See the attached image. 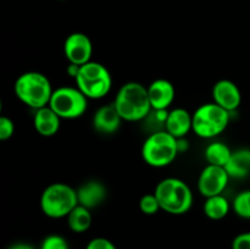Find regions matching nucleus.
Returning <instances> with one entry per match:
<instances>
[{"mask_svg":"<svg viewBox=\"0 0 250 249\" xmlns=\"http://www.w3.org/2000/svg\"><path fill=\"white\" fill-rule=\"evenodd\" d=\"M88 98L77 87L62 85L54 89L49 106L61 120H75L83 116L88 109Z\"/></svg>","mask_w":250,"mask_h":249,"instance_id":"6e6552de","label":"nucleus"},{"mask_svg":"<svg viewBox=\"0 0 250 249\" xmlns=\"http://www.w3.org/2000/svg\"><path fill=\"white\" fill-rule=\"evenodd\" d=\"M61 119L50 106L36 110L33 116V126L37 133L43 137H53L60 129Z\"/></svg>","mask_w":250,"mask_h":249,"instance_id":"dca6fc26","label":"nucleus"},{"mask_svg":"<svg viewBox=\"0 0 250 249\" xmlns=\"http://www.w3.org/2000/svg\"><path fill=\"white\" fill-rule=\"evenodd\" d=\"M80 68H81V66L75 65V63H68L66 72H67V75L70 76V77H72L73 80H75V78L77 77L78 72H80Z\"/></svg>","mask_w":250,"mask_h":249,"instance_id":"bb28decb","label":"nucleus"},{"mask_svg":"<svg viewBox=\"0 0 250 249\" xmlns=\"http://www.w3.org/2000/svg\"><path fill=\"white\" fill-rule=\"evenodd\" d=\"M39 249H70V244L60 234H49L43 239Z\"/></svg>","mask_w":250,"mask_h":249,"instance_id":"5701e85b","label":"nucleus"},{"mask_svg":"<svg viewBox=\"0 0 250 249\" xmlns=\"http://www.w3.org/2000/svg\"><path fill=\"white\" fill-rule=\"evenodd\" d=\"M232 155V150L224 142L214 141L208 144L204 150V158L209 165L225 167Z\"/></svg>","mask_w":250,"mask_h":249,"instance_id":"aec40b11","label":"nucleus"},{"mask_svg":"<svg viewBox=\"0 0 250 249\" xmlns=\"http://www.w3.org/2000/svg\"><path fill=\"white\" fill-rule=\"evenodd\" d=\"M17 99L34 110L48 106L53 95L50 80L37 71H28L17 77L14 85Z\"/></svg>","mask_w":250,"mask_h":249,"instance_id":"f03ea898","label":"nucleus"},{"mask_svg":"<svg viewBox=\"0 0 250 249\" xmlns=\"http://www.w3.org/2000/svg\"><path fill=\"white\" fill-rule=\"evenodd\" d=\"M66 220H67L68 228L75 233H83L88 231L93 222L90 210L80 204L67 215Z\"/></svg>","mask_w":250,"mask_h":249,"instance_id":"6ab92c4d","label":"nucleus"},{"mask_svg":"<svg viewBox=\"0 0 250 249\" xmlns=\"http://www.w3.org/2000/svg\"><path fill=\"white\" fill-rule=\"evenodd\" d=\"M156 195L161 210L171 215H183L189 211L193 205V192L185 181L176 177H167L156 185Z\"/></svg>","mask_w":250,"mask_h":249,"instance_id":"7ed1b4c3","label":"nucleus"},{"mask_svg":"<svg viewBox=\"0 0 250 249\" xmlns=\"http://www.w3.org/2000/svg\"><path fill=\"white\" fill-rule=\"evenodd\" d=\"M233 211L242 219L250 220V189L241 190L232 203Z\"/></svg>","mask_w":250,"mask_h":249,"instance_id":"412c9836","label":"nucleus"},{"mask_svg":"<svg viewBox=\"0 0 250 249\" xmlns=\"http://www.w3.org/2000/svg\"><path fill=\"white\" fill-rule=\"evenodd\" d=\"M139 209L144 215H155L159 210H161V208L156 195L154 193H148L139 200Z\"/></svg>","mask_w":250,"mask_h":249,"instance_id":"4be33fe9","label":"nucleus"},{"mask_svg":"<svg viewBox=\"0 0 250 249\" xmlns=\"http://www.w3.org/2000/svg\"><path fill=\"white\" fill-rule=\"evenodd\" d=\"M39 205L45 216L50 219H62L78 205L77 189L62 182L49 185L43 190Z\"/></svg>","mask_w":250,"mask_h":249,"instance_id":"39448f33","label":"nucleus"},{"mask_svg":"<svg viewBox=\"0 0 250 249\" xmlns=\"http://www.w3.org/2000/svg\"><path fill=\"white\" fill-rule=\"evenodd\" d=\"M148 95L153 110H167L176 98L175 85L165 78H158L148 85Z\"/></svg>","mask_w":250,"mask_h":249,"instance_id":"f8f14e48","label":"nucleus"},{"mask_svg":"<svg viewBox=\"0 0 250 249\" xmlns=\"http://www.w3.org/2000/svg\"><path fill=\"white\" fill-rule=\"evenodd\" d=\"M85 249H117V247L105 237H95L88 242Z\"/></svg>","mask_w":250,"mask_h":249,"instance_id":"393cba45","label":"nucleus"},{"mask_svg":"<svg viewBox=\"0 0 250 249\" xmlns=\"http://www.w3.org/2000/svg\"><path fill=\"white\" fill-rule=\"evenodd\" d=\"M232 249H250V231L237 234L232 241Z\"/></svg>","mask_w":250,"mask_h":249,"instance_id":"a878e982","label":"nucleus"},{"mask_svg":"<svg viewBox=\"0 0 250 249\" xmlns=\"http://www.w3.org/2000/svg\"><path fill=\"white\" fill-rule=\"evenodd\" d=\"M231 112L216 103H207L193 112L192 131L200 138L212 139L227 128Z\"/></svg>","mask_w":250,"mask_h":249,"instance_id":"0eeeda50","label":"nucleus"},{"mask_svg":"<svg viewBox=\"0 0 250 249\" xmlns=\"http://www.w3.org/2000/svg\"><path fill=\"white\" fill-rule=\"evenodd\" d=\"M229 178L226 168L208 164L198 178V190L205 198L222 194L229 185Z\"/></svg>","mask_w":250,"mask_h":249,"instance_id":"1a4fd4ad","label":"nucleus"},{"mask_svg":"<svg viewBox=\"0 0 250 249\" xmlns=\"http://www.w3.org/2000/svg\"><path fill=\"white\" fill-rule=\"evenodd\" d=\"M114 105L122 120L127 122L146 120L153 110L148 88L139 82H127L122 84L115 98Z\"/></svg>","mask_w":250,"mask_h":249,"instance_id":"f257e3e1","label":"nucleus"},{"mask_svg":"<svg viewBox=\"0 0 250 249\" xmlns=\"http://www.w3.org/2000/svg\"><path fill=\"white\" fill-rule=\"evenodd\" d=\"M15 124L10 117L1 116L0 117V141H7L14 136Z\"/></svg>","mask_w":250,"mask_h":249,"instance_id":"b1692460","label":"nucleus"},{"mask_svg":"<svg viewBox=\"0 0 250 249\" xmlns=\"http://www.w3.org/2000/svg\"><path fill=\"white\" fill-rule=\"evenodd\" d=\"M193 114L183 107H175L170 110L165 122V131L172 134L175 138H183L192 131Z\"/></svg>","mask_w":250,"mask_h":249,"instance_id":"2eb2a0df","label":"nucleus"},{"mask_svg":"<svg viewBox=\"0 0 250 249\" xmlns=\"http://www.w3.org/2000/svg\"><path fill=\"white\" fill-rule=\"evenodd\" d=\"M231 205L229 199L225 195H212V197L205 198V203L203 205V211L205 216L214 221L225 219L229 215Z\"/></svg>","mask_w":250,"mask_h":249,"instance_id":"a211bd4d","label":"nucleus"},{"mask_svg":"<svg viewBox=\"0 0 250 249\" xmlns=\"http://www.w3.org/2000/svg\"><path fill=\"white\" fill-rule=\"evenodd\" d=\"M63 54L68 63L82 66L92 61L93 43L89 37L81 32L67 36L63 43Z\"/></svg>","mask_w":250,"mask_h":249,"instance_id":"9d476101","label":"nucleus"},{"mask_svg":"<svg viewBox=\"0 0 250 249\" xmlns=\"http://www.w3.org/2000/svg\"><path fill=\"white\" fill-rule=\"evenodd\" d=\"M124 121L117 112L114 103L109 105H103L93 115V128L100 134H114L121 127Z\"/></svg>","mask_w":250,"mask_h":249,"instance_id":"ddd939ff","label":"nucleus"},{"mask_svg":"<svg viewBox=\"0 0 250 249\" xmlns=\"http://www.w3.org/2000/svg\"><path fill=\"white\" fill-rule=\"evenodd\" d=\"M212 100L226 109L227 111H236L242 103V93L238 85L229 80H220L212 87Z\"/></svg>","mask_w":250,"mask_h":249,"instance_id":"9b49d317","label":"nucleus"},{"mask_svg":"<svg viewBox=\"0 0 250 249\" xmlns=\"http://www.w3.org/2000/svg\"><path fill=\"white\" fill-rule=\"evenodd\" d=\"M231 178H246L250 175V149L242 148L232 151L229 163L225 166Z\"/></svg>","mask_w":250,"mask_h":249,"instance_id":"f3484780","label":"nucleus"},{"mask_svg":"<svg viewBox=\"0 0 250 249\" xmlns=\"http://www.w3.org/2000/svg\"><path fill=\"white\" fill-rule=\"evenodd\" d=\"M180 154L177 138L165 129L151 132L142 146V158L151 167H165L172 164Z\"/></svg>","mask_w":250,"mask_h":249,"instance_id":"20e7f679","label":"nucleus"},{"mask_svg":"<svg viewBox=\"0 0 250 249\" xmlns=\"http://www.w3.org/2000/svg\"><path fill=\"white\" fill-rule=\"evenodd\" d=\"M107 197V190L104 183L97 180H89L81 185L77 189L78 204L88 208L89 210L95 209L105 202Z\"/></svg>","mask_w":250,"mask_h":249,"instance_id":"4468645a","label":"nucleus"},{"mask_svg":"<svg viewBox=\"0 0 250 249\" xmlns=\"http://www.w3.org/2000/svg\"><path fill=\"white\" fill-rule=\"evenodd\" d=\"M75 82L76 87L88 99L93 100L106 97L112 87V77L110 71L103 63L97 61H89L81 66Z\"/></svg>","mask_w":250,"mask_h":249,"instance_id":"423d86ee","label":"nucleus"},{"mask_svg":"<svg viewBox=\"0 0 250 249\" xmlns=\"http://www.w3.org/2000/svg\"><path fill=\"white\" fill-rule=\"evenodd\" d=\"M7 249H36L32 244L24 243V242H19V243H14L9 247Z\"/></svg>","mask_w":250,"mask_h":249,"instance_id":"cd10ccee","label":"nucleus"}]
</instances>
